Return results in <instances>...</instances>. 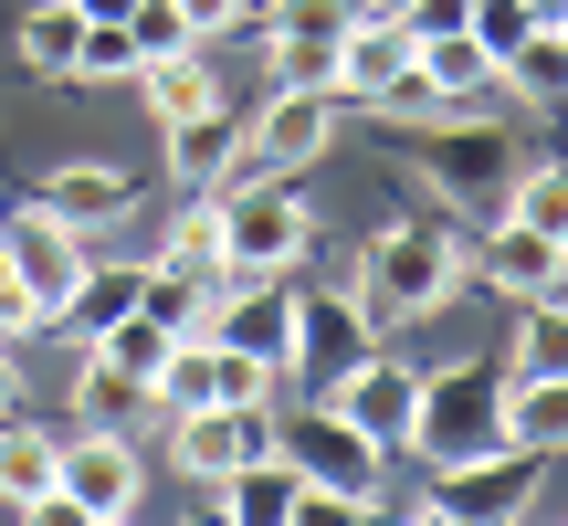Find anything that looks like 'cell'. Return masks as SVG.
Listing matches in <instances>:
<instances>
[{"label": "cell", "instance_id": "obj_1", "mask_svg": "<svg viewBox=\"0 0 568 526\" xmlns=\"http://www.w3.org/2000/svg\"><path fill=\"white\" fill-rule=\"evenodd\" d=\"M464 284H474V263H464V243H453L443 222H389L379 243L358 253V305H368L379 326H389V316H400V326H410V316H443Z\"/></svg>", "mask_w": 568, "mask_h": 526}, {"label": "cell", "instance_id": "obj_2", "mask_svg": "<svg viewBox=\"0 0 568 526\" xmlns=\"http://www.w3.org/2000/svg\"><path fill=\"white\" fill-rule=\"evenodd\" d=\"M138 506H148V453H138V432L74 422V443H63V474H53V516L126 526Z\"/></svg>", "mask_w": 568, "mask_h": 526}, {"label": "cell", "instance_id": "obj_3", "mask_svg": "<svg viewBox=\"0 0 568 526\" xmlns=\"http://www.w3.org/2000/svg\"><path fill=\"white\" fill-rule=\"evenodd\" d=\"M211 201H222V253L243 263V274H295V263L316 253V211H305L295 190H274V180H222Z\"/></svg>", "mask_w": 568, "mask_h": 526}, {"label": "cell", "instance_id": "obj_4", "mask_svg": "<svg viewBox=\"0 0 568 526\" xmlns=\"http://www.w3.org/2000/svg\"><path fill=\"white\" fill-rule=\"evenodd\" d=\"M506 443V380H485V368H443V380H422V411H410V453H432V464H464V453Z\"/></svg>", "mask_w": 568, "mask_h": 526}, {"label": "cell", "instance_id": "obj_5", "mask_svg": "<svg viewBox=\"0 0 568 526\" xmlns=\"http://www.w3.org/2000/svg\"><path fill=\"white\" fill-rule=\"evenodd\" d=\"M0 253H11V274H21V295H32L42 326H53L63 295L95 274V263H84V232H63L53 211H0Z\"/></svg>", "mask_w": 568, "mask_h": 526}, {"label": "cell", "instance_id": "obj_6", "mask_svg": "<svg viewBox=\"0 0 568 526\" xmlns=\"http://www.w3.org/2000/svg\"><path fill=\"white\" fill-rule=\"evenodd\" d=\"M358 21V0H264V53L274 84H326L337 95V42Z\"/></svg>", "mask_w": 568, "mask_h": 526}, {"label": "cell", "instance_id": "obj_7", "mask_svg": "<svg viewBox=\"0 0 568 526\" xmlns=\"http://www.w3.org/2000/svg\"><path fill=\"white\" fill-rule=\"evenodd\" d=\"M274 401L264 411H232V401H201V411H169V464L190 474V485H211V474H232L243 453H274Z\"/></svg>", "mask_w": 568, "mask_h": 526}, {"label": "cell", "instance_id": "obj_8", "mask_svg": "<svg viewBox=\"0 0 568 526\" xmlns=\"http://www.w3.org/2000/svg\"><path fill=\"white\" fill-rule=\"evenodd\" d=\"M410 63H422V32L389 11H358L337 42V95H368V105H422L410 95Z\"/></svg>", "mask_w": 568, "mask_h": 526}, {"label": "cell", "instance_id": "obj_9", "mask_svg": "<svg viewBox=\"0 0 568 526\" xmlns=\"http://www.w3.org/2000/svg\"><path fill=\"white\" fill-rule=\"evenodd\" d=\"M326 401H337L379 453H400V443H410V411H422V368H400V358L368 347V358H347L337 380H326Z\"/></svg>", "mask_w": 568, "mask_h": 526}, {"label": "cell", "instance_id": "obj_10", "mask_svg": "<svg viewBox=\"0 0 568 526\" xmlns=\"http://www.w3.org/2000/svg\"><path fill=\"white\" fill-rule=\"evenodd\" d=\"M284 453H295V474H305V485H347V495H368V506H389V495H379V443H368V432L347 422L337 401H326V411H305V422L284 432Z\"/></svg>", "mask_w": 568, "mask_h": 526}, {"label": "cell", "instance_id": "obj_11", "mask_svg": "<svg viewBox=\"0 0 568 526\" xmlns=\"http://www.w3.org/2000/svg\"><path fill=\"white\" fill-rule=\"evenodd\" d=\"M537 474H548V453H527V443H506V464H443V485L422 495V516H527L537 506Z\"/></svg>", "mask_w": 568, "mask_h": 526}, {"label": "cell", "instance_id": "obj_12", "mask_svg": "<svg viewBox=\"0 0 568 526\" xmlns=\"http://www.w3.org/2000/svg\"><path fill=\"white\" fill-rule=\"evenodd\" d=\"M32 211H53L63 232H116L126 211H138V180H126L116 159H63V169H42V190H32Z\"/></svg>", "mask_w": 568, "mask_h": 526}, {"label": "cell", "instance_id": "obj_13", "mask_svg": "<svg viewBox=\"0 0 568 526\" xmlns=\"http://www.w3.org/2000/svg\"><path fill=\"white\" fill-rule=\"evenodd\" d=\"M243 127H253V169H316L326 138H337V95L326 84H274V105Z\"/></svg>", "mask_w": 568, "mask_h": 526}, {"label": "cell", "instance_id": "obj_14", "mask_svg": "<svg viewBox=\"0 0 568 526\" xmlns=\"http://www.w3.org/2000/svg\"><path fill=\"white\" fill-rule=\"evenodd\" d=\"M169 180L180 190H222V180H264L253 169V127L232 105H201V117L169 127Z\"/></svg>", "mask_w": 568, "mask_h": 526}, {"label": "cell", "instance_id": "obj_15", "mask_svg": "<svg viewBox=\"0 0 568 526\" xmlns=\"http://www.w3.org/2000/svg\"><path fill=\"white\" fill-rule=\"evenodd\" d=\"M211 516H232V526H295V495H305V474H295V453H243L232 474H211Z\"/></svg>", "mask_w": 568, "mask_h": 526}, {"label": "cell", "instance_id": "obj_16", "mask_svg": "<svg viewBox=\"0 0 568 526\" xmlns=\"http://www.w3.org/2000/svg\"><path fill=\"white\" fill-rule=\"evenodd\" d=\"M368 337H379V316L358 305V284L347 295H295V358L284 368H326L337 380L347 358H368Z\"/></svg>", "mask_w": 568, "mask_h": 526}, {"label": "cell", "instance_id": "obj_17", "mask_svg": "<svg viewBox=\"0 0 568 526\" xmlns=\"http://www.w3.org/2000/svg\"><path fill=\"white\" fill-rule=\"evenodd\" d=\"M485 284H506L516 305L568 295V243H548V232H527V222H495L485 232Z\"/></svg>", "mask_w": 568, "mask_h": 526}, {"label": "cell", "instance_id": "obj_18", "mask_svg": "<svg viewBox=\"0 0 568 526\" xmlns=\"http://www.w3.org/2000/svg\"><path fill=\"white\" fill-rule=\"evenodd\" d=\"M53 474H63V432H42V422H0V506H21V516H53Z\"/></svg>", "mask_w": 568, "mask_h": 526}, {"label": "cell", "instance_id": "obj_19", "mask_svg": "<svg viewBox=\"0 0 568 526\" xmlns=\"http://www.w3.org/2000/svg\"><path fill=\"white\" fill-rule=\"evenodd\" d=\"M410 95H422V105H464V95H495V53H485L474 32H422Z\"/></svg>", "mask_w": 568, "mask_h": 526}, {"label": "cell", "instance_id": "obj_20", "mask_svg": "<svg viewBox=\"0 0 568 526\" xmlns=\"http://www.w3.org/2000/svg\"><path fill=\"white\" fill-rule=\"evenodd\" d=\"M506 443L568 453V380H558V368H516V380H506Z\"/></svg>", "mask_w": 568, "mask_h": 526}, {"label": "cell", "instance_id": "obj_21", "mask_svg": "<svg viewBox=\"0 0 568 526\" xmlns=\"http://www.w3.org/2000/svg\"><path fill=\"white\" fill-rule=\"evenodd\" d=\"M495 84H506L516 105H548V117H558V105H568V32H558V21H537V32L495 63Z\"/></svg>", "mask_w": 568, "mask_h": 526}, {"label": "cell", "instance_id": "obj_22", "mask_svg": "<svg viewBox=\"0 0 568 526\" xmlns=\"http://www.w3.org/2000/svg\"><path fill=\"white\" fill-rule=\"evenodd\" d=\"M138 84H148V117H159V127H180V117H201V105H222V74H211L201 42H190V53L138 63Z\"/></svg>", "mask_w": 568, "mask_h": 526}, {"label": "cell", "instance_id": "obj_23", "mask_svg": "<svg viewBox=\"0 0 568 526\" xmlns=\"http://www.w3.org/2000/svg\"><path fill=\"white\" fill-rule=\"evenodd\" d=\"M74 422L138 432V422H148V380H138V368H116L105 347H84V368H74Z\"/></svg>", "mask_w": 568, "mask_h": 526}, {"label": "cell", "instance_id": "obj_24", "mask_svg": "<svg viewBox=\"0 0 568 526\" xmlns=\"http://www.w3.org/2000/svg\"><path fill=\"white\" fill-rule=\"evenodd\" d=\"M138 274H148V263H95V274H84L74 295H63V316H53V326H63L74 347H95L105 326H116L126 305H138Z\"/></svg>", "mask_w": 568, "mask_h": 526}, {"label": "cell", "instance_id": "obj_25", "mask_svg": "<svg viewBox=\"0 0 568 526\" xmlns=\"http://www.w3.org/2000/svg\"><path fill=\"white\" fill-rule=\"evenodd\" d=\"M84 0H32V11H21V63H32V74H74V53H84Z\"/></svg>", "mask_w": 568, "mask_h": 526}, {"label": "cell", "instance_id": "obj_26", "mask_svg": "<svg viewBox=\"0 0 568 526\" xmlns=\"http://www.w3.org/2000/svg\"><path fill=\"white\" fill-rule=\"evenodd\" d=\"M159 263H169V274H201V284H211V274H222V263H232V253H222V201H211V190H201V201L180 211V222H169Z\"/></svg>", "mask_w": 568, "mask_h": 526}, {"label": "cell", "instance_id": "obj_27", "mask_svg": "<svg viewBox=\"0 0 568 526\" xmlns=\"http://www.w3.org/2000/svg\"><path fill=\"white\" fill-rule=\"evenodd\" d=\"M506 222H527V232H548V243H568V159H537L527 180L506 190Z\"/></svg>", "mask_w": 568, "mask_h": 526}, {"label": "cell", "instance_id": "obj_28", "mask_svg": "<svg viewBox=\"0 0 568 526\" xmlns=\"http://www.w3.org/2000/svg\"><path fill=\"white\" fill-rule=\"evenodd\" d=\"M506 368H558V380H568V295H537L527 316H516Z\"/></svg>", "mask_w": 568, "mask_h": 526}, {"label": "cell", "instance_id": "obj_29", "mask_svg": "<svg viewBox=\"0 0 568 526\" xmlns=\"http://www.w3.org/2000/svg\"><path fill=\"white\" fill-rule=\"evenodd\" d=\"M74 84H138V32H126V11H116V21H84Z\"/></svg>", "mask_w": 568, "mask_h": 526}, {"label": "cell", "instance_id": "obj_30", "mask_svg": "<svg viewBox=\"0 0 568 526\" xmlns=\"http://www.w3.org/2000/svg\"><path fill=\"white\" fill-rule=\"evenodd\" d=\"M126 32H138V63H159V53H190V11L180 0H126Z\"/></svg>", "mask_w": 568, "mask_h": 526}, {"label": "cell", "instance_id": "obj_31", "mask_svg": "<svg viewBox=\"0 0 568 526\" xmlns=\"http://www.w3.org/2000/svg\"><path fill=\"white\" fill-rule=\"evenodd\" d=\"M527 32H537V11H527V0H474V42H485L495 63H506Z\"/></svg>", "mask_w": 568, "mask_h": 526}, {"label": "cell", "instance_id": "obj_32", "mask_svg": "<svg viewBox=\"0 0 568 526\" xmlns=\"http://www.w3.org/2000/svg\"><path fill=\"white\" fill-rule=\"evenodd\" d=\"M32 326H42V316H32V295H21V274H11V253H0V337L21 347V337H32Z\"/></svg>", "mask_w": 568, "mask_h": 526}, {"label": "cell", "instance_id": "obj_33", "mask_svg": "<svg viewBox=\"0 0 568 526\" xmlns=\"http://www.w3.org/2000/svg\"><path fill=\"white\" fill-rule=\"evenodd\" d=\"M410 32H474V0H410Z\"/></svg>", "mask_w": 568, "mask_h": 526}, {"label": "cell", "instance_id": "obj_34", "mask_svg": "<svg viewBox=\"0 0 568 526\" xmlns=\"http://www.w3.org/2000/svg\"><path fill=\"white\" fill-rule=\"evenodd\" d=\"M180 11H190V32H232V21H243L253 0H180Z\"/></svg>", "mask_w": 568, "mask_h": 526}, {"label": "cell", "instance_id": "obj_35", "mask_svg": "<svg viewBox=\"0 0 568 526\" xmlns=\"http://www.w3.org/2000/svg\"><path fill=\"white\" fill-rule=\"evenodd\" d=\"M21 411V358H11V337H0V422Z\"/></svg>", "mask_w": 568, "mask_h": 526}, {"label": "cell", "instance_id": "obj_36", "mask_svg": "<svg viewBox=\"0 0 568 526\" xmlns=\"http://www.w3.org/2000/svg\"><path fill=\"white\" fill-rule=\"evenodd\" d=\"M358 11H389V21H410V0H358Z\"/></svg>", "mask_w": 568, "mask_h": 526}, {"label": "cell", "instance_id": "obj_37", "mask_svg": "<svg viewBox=\"0 0 568 526\" xmlns=\"http://www.w3.org/2000/svg\"><path fill=\"white\" fill-rule=\"evenodd\" d=\"M527 11H537V21H568V0H527Z\"/></svg>", "mask_w": 568, "mask_h": 526}, {"label": "cell", "instance_id": "obj_38", "mask_svg": "<svg viewBox=\"0 0 568 526\" xmlns=\"http://www.w3.org/2000/svg\"><path fill=\"white\" fill-rule=\"evenodd\" d=\"M84 11H95V21H116V11H126V0H84Z\"/></svg>", "mask_w": 568, "mask_h": 526}, {"label": "cell", "instance_id": "obj_39", "mask_svg": "<svg viewBox=\"0 0 568 526\" xmlns=\"http://www.w3.org/2000/svg\"><path fill=\"white\" fill-rule=\"evenodd\" d=\"M558 32H568V21H558Z\"/></svg>", "mask_w": 568, "mask_h": 526}]
</instances>
